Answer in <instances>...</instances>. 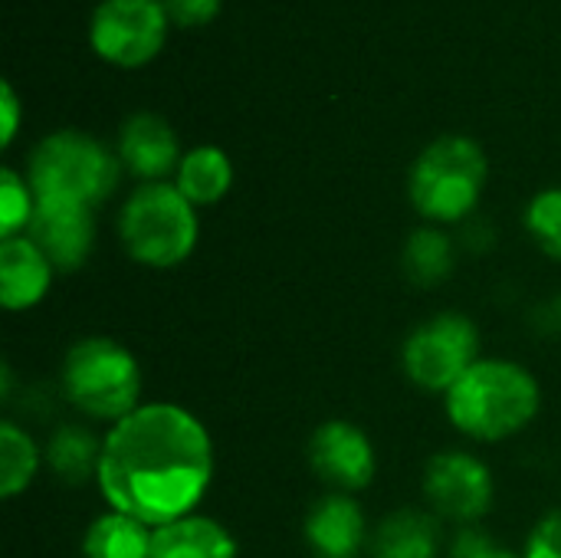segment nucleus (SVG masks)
<instances>
[{"instance_id": "9d476101", "label": "nucleus", "mask_w": 561, "mask_h": 558, "mask_svg": "<svg viewBox=\"0 0 561 558\" xmlns=\"http://www.w3.org/2000/svg\"><path fill=\"white\" fill-rule=\"evenodd\" d=\"M306 460L312 474L332 490V493H362L375 483L378 474V451L368 437L352 421L332 418L322 421L309 444H306Z\"/></svg>"}, {"instance_id": "f03ea898", "label": "nucleus", "mask_w": 561, "mask_h": 558, "mask_svg": "<svg viewBox=\"0 0 561 558\" xmlns=\"http://www.w3.org/2000/svg\"><path fill=\"white\" fill-rule=\"evenodd\" d=\"M450 424L477 441L500 444L523 434L542 411V388L536 375L513 358H480L447 395Z\"/></svg>"}, {"instance_id": "9b49d317", "label": "nucleus", "mask_w": 561, "mask_h": 558, "mask_svg": "<svg viewBox=\"0 0 561 558\" xmlns=\"http://www.w3.org/2000/svg\"><path fill=\"white\" fill-rule=\"evenodd\" d=\"M26 237L46 253L56 273H76L95 247V207L72 201H36Z\"/></svg>"}, {"instance_id": "20e7f679", "label": "nucleus", "mask_w": 561, "mask_h": 558, "mask_svg": "<svg viewBox=\"0 0 561 558\" xmlns=\"http://www.w3.org/2000/svg\"><path fill=\"white\" fill-rule=\"evenodd\" d=\"M490 164L483 148L467 135L434 138L408 171L411 207L434 227L463 224L483 197Z\"/></svg>"}, {"instance_id": "f257e3e1", "label": "nucleus", "mask_w": 561, "mask_h": 558, "mask_svg": "<svg viewBox=\"0 0 561 558\" xmlns=\"http://www.w3.org/2000/svg\"><path fill=\"white\" fill-rule=\"evenodd\" d=\"M214 483V441L201 418L151 401L108 428L95 487L108 510L151 529L191 516Z\"/></svg>"}, {"instance_id": "39448f33", "label": "nucleus", "mask_w": 561, "mask_h": 558, "mask_svg": "<svg viewBox=\"0 0 561 558\" xmlns=\"http://www.w3.org/2000/svg\"><path fill=\"white\" fill-rule=\"evenodd\" d=\"M197 207L168 181L138 184L118 210L122 250L148 270H174L197 250Z\"/></svg>"}, {"instance_id": "393cba45", "label": "nucleus", "mask_w": 561, "mask_h": 558, "mask_svg": "<svg viewBox=\"0 0 561 558\" xmlns=\"http://www.w3.org/2000/svg\"><path fill=\"white\" fill-rule=\"evenodd\" d=\"M523 558H561V506L533 526Z\"/></svg>"}, {"instance_id": "0eeeda50", "label": "nucleus", "mask_w": 561, "mask_h": 558, "mask_svg": "<svg viewBox=\"0 0 561 558\" xmlns=\"http://www.w3.org/2000/svg\"><path fill=\"white\" fill-rule=\"evenodd\" d=\"M480 362V329L467 312L444 309L411 329L401 345L408 382L431 395H447Z\"/></svg>"}, {"instance_id": "5701e85b", "label": "nucleus", "mask_w": 561, "mask_h": 558, "mask_svg": "<svg viewBox=\"0 0 561 558\" xmlns=\"http://www.w3.org/2000/svg\"><path fill=\"white\" fill-rule=\"evenodd\" d=\"M33 210H36V194L30 181L16 174L13 168H3L0 171V240L26 234Z\"/></svg>"}, {"instance_id": "aec40b11", "label": "nucleus", "mask_w": 561, "mask_h": 558, "mask_svg": "<svg viewBox=\"0 0 561 558\" xmlns=\"http://www.w3.org/2000/svg\"><path fill=\"white\" fill-rule=\"evenodd\" d=\"M151 526L108 510L89 523L82 536V558H151Z\"/></svg>"}, {"instance_id": "ddd939ff", "label": "nucleus", "mask_w": 561, "mask_h": 558, "mask_svg": "<svg viewBox=\"0 0 561 558\" xmlns=\"http://www.w3.org/2000/svg\"><path fill=\"white\" fill-rule=\"evenodd\" d=\"M181 141L174 128L154 112H135L118 128V161L141 184L164 181L181 164Z\"/></svg>"}, {"instance_id": "7ed1b4c3", "label": "nucleus", "mask_w": 561, "mask_h": 558, "mask_svg": "<svg viewBox=\"0 0 561 558\" xmlns=\"http://www.w3.org/2000/svg\"><path fill=\"white\" fill-rule=\"evenodd\" d=\"M59 391L82 418L118 424L141 408V365L118 339L85 335L62 355Z\"/></svg>"}, {"instance_id": "b1692460", "label": "nucleus", "mask_w": 561, "mask_h": 558, "mask_svg": "<svg viewBox=\"0 0 561 558\" xmlns=\"http://www.w3.org/2000/svg\"><path fill=\"white\" fill-rule=\"evenodd\" d=\"M447 558H523V553H513L506 546H500L490 533H483L480 526H463L454 543H450V556Z\"/></svg>"}, {"instance_id": "f3484780", "label": "nucleus", "mask_w": 561, "mask_h": 558, "mask_svg": "<svg viewBox=\"0 0 561 558\" xmlns=\"http://www.w3.org/2000/svg\"><path fill=\"white\" fill-rule=\"evenodd\" d=\"M102 457V437L85 424H56L43 444V467L66 487H82L95 480Z\"/></svg>"}, {"instance_id": "cd10ccee", "label": "nucleus", "mask_w": 561, "mask_h": 558, "mask_svg": "<svg viewBox=\"0 0 561 558\" xmlns=\"http://www.w3.org/2000/svg\"><path fill=\"white\" fill-rule=\"evenodd\" d=\"M536 329H542V332H561V296L556 299H549V303H542L539 309H536Z\"/></svg>"}, {"instance_id": "1a4fd4ad", "label": "nucleus", "mask_w": 561, "mask_h": 558, "mask_svg": "<svg viewBox=\"0 0 561 558\" xmlns=\"http://www.w3.org/2000/svg\"><path fill=\"white\" fill-rule=\"evenodd\" d=\"M168 23L164 0H99L89 20V43L105 62L138 69L161 53Z\"/></svg>"}, {"instance_id": "dca6fc26", "label": "nucleus", "mask_w": 561, "mask_h": 558, "mask_svg": "<svg viewBox=\"0 0 561 558\" xmlns=\"http://www.w3.org/2000/svg\"><path fill=\"white\" fill-rule=\"evenodd\" d=\"M151 558H240V546L220 520L191 513L154 529Z\"/></svg>"}, {"instance_id": "a878e982", "label": "nucleus", "mask_w": 561, "mask_h": 558, "mask_svg": "<svg viewBox=\"0 0 561 558\" xmlns=\"http://www.w3.org/2000/svg\"><path fill=\"white\" fill-rule=\"evenodd\" d=\"M164 10L178 26H204L220 13V0H164Z\"/></svg>"}, {"instance_id": "423d86ee", "label": "nucleus", "mask_w": 561, "mask_h": 558, "mask_svg": "<svg viewBox=\"0 0 561 558\" xmlns=\"http://www.w3.org/2000/svg\"><path fill=\"white\" fill-rule=\"evenodd\" d=\"M122 171L118 151H108L99 138L76 128L39 138L26 161V181L36 201H72L85 207L108 201Z\"/></svg>"}, {"instance_id": "bb28decb", "label": "nucleus", "mask_w": 561, "mask_h": 558, "mask_svg": "<svg viewBox=\"0 0 561 558\" xmlns=\"http://www.w3.org/2000/svg\"><path fill=\"white\" fill-rule=\"evenodd\" d=\"M16 128H20V99L10 82H0V141H3V148L13 145Z\"/></svg>"}, {"instance_id": "6e6552de", "label": "nucleus", "mask_w": 561, "mask_h": 558, "mask_svg": "<svg viewBox=\"0 0 561 558\" xmlns=\"http://www.w3.org/2000/svg\"><path fill=\"white\" fill-rule=\"evenodd\" d=\"M421 490H424L427 510L440 516L444 523H457L460 529L480 526V520L496 503V480H493L490 464L460 447L437 451L424 464Z\"/></svg>"}, {"instance_id": "a211bd4d", "label": "nucleus", "mask_w": 561, "mask_h": 558, "mask_svg": "<svg viewBox=\"0 0 561 558\" xmlns=\"http://www.w3.org/2000/svg\"><path fill=\"white\" fill-rule=\"evenodd\" d=\"M174 187L194 204V207H214L220 204L230 187H233V161L224 148L217 145H197L184 151L178 171H174Z\"/></svg>"}, {"instance_id": "4be33fe9", "label": "nucleus", "mask_w": 561, "mask_h": 558, "mask_svg": "<svg viewBox=\"0 0 561 558\" xmlns=\"http://www.w3.org/2000/svg\"><path fill=\"white\" fill-rule=\"evenodd\" d=\"M523 220H526V230H529V237L536 240V247H539L549 260L561 263V184L559 187L539 191V194L529 201Z\"/></svg>"}, {"instance_id": "4468645a", "label": "nucleus", "mask_w": 561, "mask_h": 558, "mask_svg": "<svg viewBox=\"0 0 561 558\" xmlns=\"http://www.w3.org/2000/svg\"><path fill=\"white\" fill-rule=\"evenodd\" d=\"M53 263L26 234L0 240V303L7 312H26L39 306L53 286Z\"/></svg>"}, {"instance_id": "f8f14e48", "label": "nucleus", "mask_w": 561, "mask_h": 558, "mask_svg": "<svg viewBox=\"0 0 561 558\" xmlns=\"http://www.w3.org/2000/svg\"><path fill=\"white\" fill-rule=\"evenodd\" d=\"M302 539L312 558H358L371 546V526L352 493H325L302 520Z\"/></svg>"}, {"instance_id": "2eb2a0df", "label": "nucleus", "mask_w": 561, "mask_h": 558, "mask_svg": "<svg viewBox=\"0 0 561 558\" xmlns=\"http://www.w3.org/2000/svg\"><path fill=\"white\" fill-rule=\"evenodd\" d=\"M371 558H440L444 520L431 510L401 506L371 529Z\"/></svg>"}, {"instance_id": "6ab92c4d", "label": "nucleus", "mask_w": 561, "mask_h": 558, "mask_svg": "<svg viewBox=\"0 0 561 558\" xmlns=\"http://www.w3.org/2000/svg\"><path fill=\"white\" fill-rule=\"evenodd\" d=\"M401 270L411 286L417 289H437L447 283L457 270V243L444 227H417L411 230L404 250H401Z\"/></svg>"}, {"instance_id": "412c9836", "label": "nucleus", "mask_w": 561, "mask_h": 558, "mask_svg": "<svg viewBox=\"0 0 561 558\" xmlns=\"http://www.w3.org/2000/svg\"><path fill=\"white\" fill-rule=\"evenodd\" d=\"M43 470V447L16 421H0V497L16 500Z\"/></svg>"}]
</instances>
